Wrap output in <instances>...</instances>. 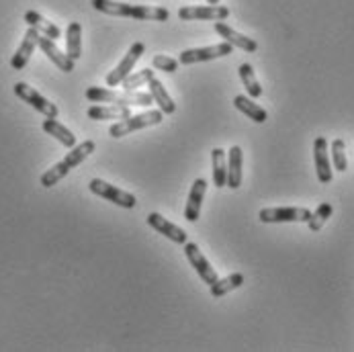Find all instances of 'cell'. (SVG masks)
I'll return each mask as SVG.
<instances>
[{
  "instance_id": "32",
  "label": "cell",
  "mask_w": 354,
  "mask_h": 352,
  "mask_svg": "<svg viewBox=\"0 0 354 352\" xmlns=\"http://www.w3.org/2000/svg\"><path fill=\"white\" fill-rule=\"evenodd\" d=\"M207 4H219V0H207Z\"/></svg>"
},
{
  "instance_id": "23",
  "label": "cell",
  "mask_w": 354,
  "mask_h": 352,
  "mask_svg": "<svg viewBox=\"0 0 354 352\" xmlns=\"http://www.w3.org/2000/svg\"><path fill=\"white\" fill-rule=\"evenodd\" d=\"M44 131L46 133H50L51 138H55L62 146H66V148H74L76 146V136L68 129V127H64L57 119H46L44 121Z\"/></svg>"
},
{
  "instance_id": "30",
  "label": "cell",
  "mask_w": 354,
  "mask_h": 352,
  "mask_svg": "<svg viewBox=\"0 0 354 352\" xmlns=\"http://www.w3.org/2000/svg\"><path fill=\"white\" fill-rule=\"evenodd\" d=\"M332 162H334V168H336L338 172H344V170L348 168L344 140H334V142H332Z\"/></svg>"
},
{
  "instance_id": "17",
  "label": "cell",
  "mask_w": 354,
  "mask_h": 352,
  "mask_svg": "<svg viewBox=\"0 0 354 352\" xmlns=\"http://www.w3.org/2000/svg\"><path fill=\"white\" fill-rule=\"evenodd\" d=\"M205 193H207V180L205 178H197L191 187V193H189V201L185 207V219L195 223L201 215V205L205 199Z\"/></svg>"
},
{
  "instance_id": "8",
  "label": "cell",
  "mask_w": 354,
  "mask_h": 352,
  "mask_svg": "<svg viewBox=\"0 0 354 352\" xmlns=\"http://www.w3.org/2000/svg\"><path fill=\"white\" fill-rule=\"evenodd\" d=\"M15 95L23 102H27L29 106H33L35 111H39L41 115L50 117V119H57V106L50 102L44 95H39L33 86H29L27 82H17L12 86Z\"/></svg>"
},
{
  "instance_id": "24",
  "label": "cell",
  "mask_w": 354,
  "mask_h": 352,
  "mask_svg": "<svg viewBox=\"0 0 354 352\" xmlns=\"http://www.w3.org/2000/svg\"><path fill=\"white\" fill-rule=\"evenodd\" d=\"M234 106H236L240 113H244L248 119H252L254 123H264V121L268 119V113H266L260 104H256L250 97L238 95V97L234 99Z\"/></svg>"
},
{
  "instance_id": "9",
  "label": "cell",
  "mask_w": 354,
  "mask_h": 352,
  "mask_svg": "<svg viewBox=\"0 0 354 352\" xmlns=\"http://www.w3.org/2000/svg\"><path fill=\"white\" fill-rule=\"evenodd\" d=\"M234 51V46H230L227 41L217 44V46H209V48H195V50H185L178 55V64L183 66H191V64H201L209 59H217V57H225Z\"/></svg>"
},
{
  "instance_id": "11",
  "label": "cell",
  "mask_w": 354,
  "mask_h": 352,
  "mask_svg": "<svg viewBox=\"0 0 354 352\" xmlns=\"http://www.w3.org/2000/svg\"><path fill=\"white\" fill-rule=\"evenodd\" d=\"M185 256L189 258V262H191V266L197 270V275L201 277V281L205 285H213L219 277H217V272H215V268L209 264V260L203 256V252L199 250V246L195 244V242H187L185 244Z\"/></svg>"
},
{
  "instance_id": "22",
  "label": "cell",
  "mask_w": 354,
  "mask_h": 352,
  "mask_svg": "<svg viewBox=\"0 0 354 352\" xmlns=\"http://www.w3.org/2000/svg\"><path fill=\"white\" fill-rule=\"evenodd\" d=\"M148 89H150V95H152L153 102H158V109H160L164 115H174L176 102L172 101V97L166 93L164 84H162L158 78H152V80L148 82Z\"/></svg>"
},
{
  "instance_id": "18",
  "label": "cell",
  "mask_w": 354,
  "mask_h": 352,
  "mask_svg": "<svg viewBox=\"0 0 354 352\" xmlns=\"http://www.w3.org/2000/svg\"><path fill=\"white\" fill-rule=\"evenodd\" d=\"M242 166H244V151L240 146H234L227 154V185L230 189H240L242 185Z\"/></svg>"
},
{
  "instance_id": "15",
  "label": "cell",
  "mask_w": 354,
  "mask_h": 352,
  "mask_svg": "<svg viewBox=\"0 0 354 352\" xmlns=\"http://www.w3.org/2000/svg\"><path fill=\"white\" fill-rule=\"evenodd\" d=\"M215 33L219 37H223V41H227L234 48H240V50L248 51V53H254V51L258 50V44L254 41L252 37H246V35L238 33L236 29H232L223 21H215Z\"/></svg>"
},
{
  "instance_id": "3",
  "label": "cell",
  "mask_w": 354,
  "mask_h": 352,
  "mask_svg": "<svg viewBox=\"0 0 354 352\" xmlns=\"http://www.w3.org/2000/svg\"><path fill=\"white\" fill-rule=\"evenodd\" d=\"M86 99L91 102H113L119 106H150L153 99L150 93H136V91H109L101 86L86 89Z\"/></svg>"
},
{
  "instance_id": "16",
  "label": "cell",
  "mask_w": 354,
  "mask_h": 352,
  "mask_svg": "<svg viewBox=\"0 0 354 352\" xmlns=\"http://www.w3.org/2000/svg\"><path fill=\"white\" fill-rule=\"evenodd\" d=\"M37 46L41 48V51L50 57L51 62L62 70V72H66V74H70L72 70H74V59L68 55V53H64V51L59 50L57 46H55V41L50 39V37H46V35H39V41H37Z\"/></svg>"
},
{
  "instance_id": "12",
  "label": "cell",
  "mask_w": 354,
  "mask_h": 352,
  "mask_svg": "<svg viewBox=\"0 0 354 352\" xmlns=\"http://www.w3.org/2000/svg\"><path fill=\"white\" fill-rule=\"evenodd\" d=\"M313 160H315V172H317V180L322 185L332 183V162L328 156V140L324 136L315 138L313 142Z\"/></svg>"
},
{
  "instance_id": "1",
  "label": "cell",
  "mask_w": 354,
  "mask_h": 352,
  "mask_svg": "<svg viewBox=\"0 0 354 352\" xmlns=\"http://www.w3.org/2000/svg\"><path fill=\"white\" fill-rule=\"evenodd\" d=\"M91 4L99 12L111 17H129L138 21H160V23L170 19V10L164 6H142V4H127L117 0H91Z\"/></svg>"
},
{
  "instance_id": "6",
  "label": "cell",
  "mask_w": 354,
  "mask_h": 352,
  "mask_svg": "<svg viewBox=\"0 0 354 352\" xmlns=\"http://www.w3.org/2000/svg\"><path fill=\"white\" fill-rule=\"evenodd\" d=\"M144 51H146V46H144L142 41L131 44V48H129V51L125 53V57L119 62V66L106 74V78H104L106 86H119V84H121L129 74H131L133 66H136V64H138V59L144 55Z\"/></svg>"
},
{
  "instance_id": "31",
  "label": "cell",
  "mask_w": 354,
  "mask_h": 352,
  "mask_svg": "<svg viewBox=\"0 0 354 352\" xmlns=\"http://www.w3.org/2000/svg\"><path fill=\"white\" fill-rule=\"evenodd\" d=\"M152 66L156 70H162V72L172 74V72L178 70V59H174V57H170V55H153Z\"/></svg>"
},
{
  "instance_id": "4",
  "label": "cell",
  "mask_w": 354,
  "mask_h": 352,
  "mask_svg": "<svg viewBox=\"0 0 354 352\" xmlns=\"http://www.w3.org/2000/svg\"><path fill=\"white\" fill-rule=\"evenodd\" d=\"M162 119H164V113L160 109L146 111V113H140V115H129L127 119H121L119 123L111 125L109 136L119 140V138L129 136L133 131H140V129H146V127H152V125H160Z\"/></svg>"
},
{
  "instance_id": "19",
  "label": "cell",
  "mask_w": 354,
  "mask_h": 352,
  "mask_svg": "<svg viewBox=\"0 0 354 352\" xmlns=\"http://www.w3.org/2000/svg\"><path fill=\"white\" fill-rule=\"evenodd\" d=\"M25 23L29 25V27H33L37 33H41V35H46V37H50V39H59L62 37V31H59V27L57 25H53L51 21H48L44 15H39L37 10H27L25 12Z\"/></svg>"
},
{
  "instance_id": "14",
  "label": "cell",
  "mask_w": 354,
  "mask_h": 352,
  "mask_svg": "<svg viewBox=\"0 0 354 352\" xmlns=\"http://www.w3.org/2000/svg\"><path fill=\"white\" fill-rule=\"evenodd\" d=\"M39 35H41V33H37L33 27L27 29V33H25V37H23V41H21V46H19V50L15 51V55L10 57V68H12V70H23V68L27 66V62L31 59V53L37 48Z\"/></svg>"
},
{
  "instance_id": "27",
  "label": "cell",
  "mask_w": 354,
  "mask_h": 352,
  "mask_svg": "<svg viewBox=\"0 0 354 352\" xmlns=\"http://www.w3.org/2000/svg\"><path fill=\"white\" fill-rule=\"evenodd\" d=\"M238 74H240V80H242V84L246 86V91H248V95H250L252 99L262 97V86H260V82L256 80V74H254L250 64H242V66L238 68Z\"/></svg>"
},
{
  "instance_id": "20",
  "label": "cell",
  "mask_w": 354,
  "mask_h": 352,
  "mask_svg": "<svg viewBox=\"0 0 354 352\" xmlns=\"http://www.w3.org/2000/svg\"><path fill=\"white\" fill-rule=\"evenodd\" d=\"M86 115L95 121H121V119H127L131 115L129 106H119V104H113V106H104V104H97V106H91L86 111Z\"/></svg>"
},
{
  "instance_id": "2",
  "label": "cell",
  "mask_w": 354,
  "mask_h": 352,
  "mask_svg": "<svg viewBox=\"0 0 354 352\" xmlns=\"http://www.w3.org/2000/svg\"><path fill=\"white\" fill-rule=\"evenodd\" d=\"M95 142H91V140H86V142H82V144H78V146H74V148H70V151L66 154V158L64 160H59L57 164H53L48 172H44L41 174V178H39V183L46 187V189H50L53 185H57L70 170H74L78 164H82L93 151H95Z\"/></svg>"
},
{
  "instance_id": "10",
  "label": "cell",
  "mask_w": 354,
  "mask_h": 352,
  "mask_svg": "<svg viewBox=\"0 0 354 352\" xmlns=\"http://www.w3.org/2000/svg\"><path fill=\"white\" fill-rule=\"evenodd\" d=\"M178 17L183 21H225L230 17V8L221 4H209V6H183L178 10Z\"/></svg>"
},
{
  "instance_id": "28",
  "label": "cell",
  "mask_w": 354,
  "mask_h": 352,
  "mask_svg": "<svg viewBox=\"0 0 354 352\" xmlns=\"http://www.w3.org/2000/svg\"><path fill=\"white\" fill-rule=\"evenodd\" d=\"M332 213H334V207H332L330 203H322V205L311 213V217H309V221H307L309 230H311V232H319V230L326 225V221L332 217Z\"/></svg>"
},
{
  "instance_id": "25",
  "label": "cell",
  "mask_w": 354,
  "mask_h": 352,
  "mask_svg": "<svg viewBox=\"0 0 354 352\" xmlns=\"http://www.w3.org/2000/svg\"><path fill=\"white\" fill-rule=\"evenodd\" d=\"M211 164H213V185L217 189H223L227 185V158L221 148L211 151Z\"/></svg>"
},
{
  "instance_id": "7",
  "label": "cell",
  "mask_w": 354,
  "mask_h": 352,
  "mask_svg": "<svg viewBox=\"0 0 354 352\" xmlns=\"http://www.w3.org/2000/svg\"><path fill=\"white\" fill-rule=\"evenodd\" d=\"M88 189H91L93 195L102 197V199H106V201L115 203V205H119V207H123V209H133L136 203H138L131 193H127V191H123V189H117L115 185H109V183H104L101 178H93V180L88 183Z\"/></svg>"
},
{
  "instance_id": "5",
  "label": "cell",
  "mask_w": 354,
  "mask_h": 352,
  "mask_svg": "<svg viewBox=\"0 0 354 352\" xmlns=\"http://www.w3.org/2000/svg\"><path fill=\"white\" fill-rule=\"evenodd\" d=\"M311 217V211L305 207H268V209H260L258 219L262 223H293V221H301L307 223Z\"/></svg>"
},
{
  "instance_id": "21",
  "label": "cell",
  "mask_w": 354,
  "mask_h": 352,
  "mask_svg": "<svg viewBox=\"0 0 354 352\" xmlns=\"http://www.w3.org/2000/svg\"><path fill=\"white\" fill-rule=\"evenodd\" d=\"M242 285H244V275H242V272H234V275H227V277H223V279H217V281L209 287V291H211V297L221 299L223 295H227V293L240 289Z\"/></svg>"
},
{
  "instance_id": "29",
  "label": "cell",
  "mask_w": 354,
  "mask_h": 352,
  "mask_svg": "<svg viewBox=\"0 0 354 352\" xmlns=\"http://www.w3.org/2000/svg\"><path fill=\"white\" fill-rule=\"evenodd\" d=\"M153 78L152 68H146V70H140L136 74H129L119 86H123V91H138L140 86H146L150 80Z\"/></svg>"
},
{
  "instance_id": "26",
  "label": "cell",
  "mask_w": 354,
  "mask_h": 352,
  "mask_svg": "<svg viewBox=\"0 0 354 352\" xmlns=\"http://www.w3.org/2000/svg\"><path fill=\"white\" fill-rule=\"evenodd\" d=\"M66 53L76 62L82 55V27L80 23H70L66 31Z\"/></svg>"
},
{
  "instance_id": "13",
  "label": "cell",
  "mask_w": 354,
  "mask_h": 352,
  "mask_svg": "<svg viewBox=\"0 0 354 352\" xmlns=\"http://www.w3.org/2000/svg\"><path fill=\"white\" fill-rule=\"evenodd\" d=\"M148 225L153 228L158 234H162V236H166L168 240H172L174 244H187L189 242V236H187V232L183 230V228H178V225H174L172 221H168L166 217H162L160 213H150L148 215Z\"/></svg>"
}]
</instances>
